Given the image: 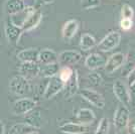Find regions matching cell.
Segmentation results:
<instances>
[{
    "label": "cell",
    "instance_id": "6da1fadb",
    "mask_svg": "<svg viewBox=\"0 0 135 134\" xmlns=\"http://www.w3.org/2000/svg\"><path fill=\"white\" fill-rule=\"evenodd\" d=\"M9 89L14 95L26 96L30 92L31 87L29 84V80L21 75L14 76L9 82Z\"/></svg>",
    "mask_w": 135,
    "mask_h": 134
},
{
    "label": "cell",
    "instance_id": "4dcf8cb0",
    "mask_svg": "<svg viewBox=\"0 0 135 134\" xmlns=\"http://www.w3.org/2000/svg\"><path fill=\"white\" fill-rule=\"evenodd\" d=\"M133 19H128V18H121L120 19V27L124 31H128L133 27Z\"/></svg>",
    "mask_w": 135,
    "mask_h": 134
},
{
    "label": "cell",
    "instance_id": "7402d4cb",
    "mask_svg": "<svg viewBox=\"0 0 135 134\" xmlns=\"http://www.w3.org/2000/svg\"><path fill=\"white\" fill-rule=\"evenodd\" d=\"M25 8L23 0H7L4 5L5 12L8 15H14Z\"/></svg>",
    "mask_w": 135,
    "mask_h": 134
},
{
    "label": "cell",
    "instance_id": "4316f807",
    "mask_svg": "<svg viewBox=\"0 0 135 134\" xmlns=\"http://www.w3.org/2000/svg\"><path fill=\"white\" fill-rule=\"evenodd\" d=\"M74 71L70 67H62L60 68V71L57 73V77L64 84H66L68 81L73 76Z\"/></svg>",
    "mask_w": 135,
    "mask_h": 134
},
{
    "label": "cell",
    "instance_id": "f1b7e54d",
    "mask_svg": "<svg viewBox=\"0 0 135 134\" xmlns=\"http://www.w3.org/2000/svg\"><path fill=\"white\" fill-rule=\"evenodd\" d=\"M87 80H88L89 84L92 85V86H99V85L102 84V81H103L102 76L97 72H91V73L88 74Z\"/></svg>",
    "mask_w": 135,
    "mask_h": 134
},
{
    "label": "cell",
    "instance_id": "8fae6325",
    "mask_svg": "<svg viewBox=\"0 0 135 134\" xmlns=\"http://www.w3.org/2000/svg\"><path fill=\"white\" fill-rule=\"evenodd\" d=\"M4 32H5L6 39L10 44H17L20 36H21V34H22L23 30L20 26H17L15 24H13L9 20L8 22L5 23Z\"/></svg>",
    "mask_w": 135,
    "mask_h": 134
},
{
    "label": "cell",
    "instance_id": "d4e9b609",
    "mask_svg": "<svg viewBox=\"0 0 135 134\" xmlns=\"http://www.w3.org/2000/svg\"><path fill=\"white\" fill-rule=\"evenodd\" d=\"M32 127H30L26 123H16L12 125L11 128L9 129L8 134H27L28 132L32 131Z\"/></svg>",
    "mask_w": 135,
    "mask_h": 134
},
{
    "label": "cell",
    "instance_id": "484cf974",
    "mask_svg": "<svg viewBox=\"0 0 135 134\" xmlns=\"http://www.w3.org/2000/svg\"><path fill=\"white\" fill-rule=\"evenodd\" d=\"M110 131V122L106 117H102L97 125L95 130V134H109Z\"/></svg>",
    "mask_w": 135,
    "mask_h": 134
},
{
    "label": "cell",
    "instance_id": "836d02e7",
    "mask_svg": "<svg viewBox=\"0 0 135 134\" xmlns=\"http://www.w3.org/2000/svg\"><path fill=\"white\" fill-rule=\"evenodd\" d=\"M35 1H36V3L41 5V4H50L51 2H54L55 0H35Z\"/></svg>",
    "mask_w": 135,
    "mask_h": 134
},
{
    "label": "cell",
    "instance_id": "277c9868",
    "mask_svg": "<svg viewBox=\"0 0 135 134\" xmlns=\"http://www.w3.org/2000/svg\"><path fill=\"white\" fill-rule=\"evenodd\" d=\"M130 119V111L128 107L124 105H119L116 109L113 116V123L114 127L117 131H122L126 129V126L128 124V121Z\"/></svg>",
    "mask_w": 135,
    "mask_h": 134
},
{
    "label": "cell",
    "instance_id": "7a4b0ae2",
    "mask_svg": "<svg viewBox=\"0 0 135 134\" xmlns=\"http://www.w3.org/2000/svg\"><path fill=\"white\" fill-rule=\"evenodd\" d=\"M120 41H121V34L117 30L110 31L98 44V50L103 52L111 51L120 45Z\"/></svg>",
    "mask_w": 135,
    "mask_h": 134
},
{
    "label": "cell",
    "instance_id": "7c38bea8",
    "mask_svg": "<svg viewBox=\"0 0 135 134\" xmlns=\"http://www.w3.org/2000/svg\"><path fill=\"white\" fill-rule=\"evenodd\" d=\"M80 28V22L77 19H70L65 22L62 28V36L65 41H69L77 34Z\"/></svg>",
    "mask_w": 135,
    "mask_h": 134
},
{
    "label": "cell",
    "instance_id": "3957f363",
    "mask_svg": "<svg viewBox=\"0 0 135 134\" xmlns=\"http://www.w3.org/2000/svg\"><path fill=\"white\" fill-rule=\"evenodd\" d=\"M113 93L117 100L124 106L128 107L132 101L131 93L129 91V87L122 81H115L113 84Z\"/></svg>",
    "mask_w": 135,
    "mask_h": 134
},
{
    "label": "cell",
    "instance_id": "5bb4252c",
    "mask_svg": "<svg viewBox=\"0 0 135 134\" xmlns=\"http://www.w3.org/2000/svg\"><path fill=\"white\" fill-rule=\"evenodd\" d=\"M42 19V13L40 9H35L29 16L26 18V20L24 21L22 25V30L23 31H30L34 28H36L38 26V24L40 23Z\"/></svg>",
    "mask_w": 135,
    "mask_h": 134
},
{
    "label": "cell",
    "instance_id": "8992f818",
    "mask_svg": "<svg viewBox=\"0 0 135 134\" xmlns=\"http://www.w3.org/2000/svg\"><path fill=\"white\" fill-rule=\"evenodd\" d=\"M36 106V101L32 98H20L16 100L12 105V112L15 115H25L26 113L33 110Z\"/></svg>",
    "mask_w": 135,
    "mask_h": 134
},
{
    "label": "cell",
    "instance_id": "ac0fdd59",
    "mask_svg": "<svg viewBox=\"0 0 135 134\" xmlns=\"http://www.w3.org/2000/svg\"><path fill=\"white\" fill-rule=\"evenodd\" d=\"M38 55H40V49L37 47H29L25 50H20L17 54V59L20 61H34L38 63Z\"/></svg>",
    "mask_w": 135,
    "mask_h": 134
},
{
    "label": "cell",
    "instance_id": "9c48e42d",
    "mask_svg": "<svg viewBox=\"0 0 135 134\" xmlns=\"http://www.w3.org/2000/svg\"><path fill=\"white\" fill-rule=\"evenodd\" d=\"M64 87H65V84L60 80V78L57 77V75L55 76V77L50 78V81L47 82V85H46L45 92H44L45 99L50 100L51 98H54L60 92H62V90H64Z\"/></svg>",
    "mask_w": 135,
    "mask_h": 134
},
{
    "label": "cell",
    "instance_id": "cb8c5ba5",
    "mask_svg": "<svg viewBox=\"0 0 135 134\" xmlns=\"http://www.w3.org/2000/svg\"><path fill=\"white\" fill-rule=\"evenodd\" d=\"M96 45V39L90 34H83L80 39V47L82 50H90Z\"/></svg>",
    "mask_w": 135,
    "mask_h": 134
},
{
    "label": "cell",
    "instance_id": "52a82bcc",
    "mask_svg": "<svg viewBox=\"0 0 135 134\" xmlns=\"http://www.w3.org/2000/svg\"><path fill=\"white\" fill-rule=\"evenodd\" d=\"M126 61V56L123 52H115L108 58V60L105 61L104 69L105 72L107 74H113L115 73L117 70H119L121 67H123Z\"/></svg>",
    "mask_w": 135,
    "mask_h": 134
},
{
    "label": "cell",
    "instance_id": "4fadbf2b",
    "mask_svg": "<svg viewBox=\"0 0 135 134\" xmlns=\"http://www.w3.org/2000/svg\"><path fill=\"white\" fill-rule=\"evenodd\" d=\"M79 89H80L79 75H78L77 71H74L73 76L65 84V87H64V90H65V98L69 99V98L74 97V96L79 92Z\"/></svg>",
    "mask_w": 135,
    "mask_h": 134
},
{
    "label": "cell",
    "instance_id": "1f68e13d",
    "mask_svg": "<svg viewBox=\"0 0 135 134\" xmlns=\"http://www.w3.org/2000/svg\"><path fill=\"white\" fill-rule=\"evenodd\" d=\"M126 132L127 134H135V116L129 119L126 126Z\"/></svg>",
    "mask_w": 135,
    "mask_h": 134
},
{
    "label": "cell",
    "instance_id": "ffe728a7",
    "mask_svg": "<svg viewBox=\"0 0 135 134\" xmlns=\"http://www.w3.org/2000/svg\"><path fill=\"white\" fill-rule=\"evenodd\" d=\"M37 61L40 65H47V64L57 63V54L54 50L49 49V47L40 50Z\"/></svg>",
    "mask_w": 135,
    "mask_h": 134
},
{
    "label": "cell",
    "instance_id": "d590c367",
    "mask_svg": "<svg viewBox=\"0 0 135 134\" xmlns=\"http://www.w3.org/2000/svg\"><path fill=\"white\" fill-rule=\"evenodd\" d=\"M27 134H40V133H38L37 131H33V130H32V131H30V132H28Z\"/></svg>",
    "mask_w": 135,
    "mask_h": 134
},
{
    "label": "cell",
    "instance_id": "5b68a950",
    "mask_svg": "<svg viewBox=\"0 0 135 134\" xmlns=\"http://www.w3.org/2000/svg\"><path fill=\"white\" fill-rule=\"evenodd\" d=\"M80 96L85 99L88 103H90L91 105H93L96 108L103 109L105 107V99L102 94L99 92H97L94 89H89V88H85L80 91Z\"/></svg>",
    "mask_w": 135,
    "mask_h": 134
},
{
    "label": "cell",
    "instance_id": "f546056e",
    "mask_svg": "<svg viewBox=\"0 0 135 134\" xmlns=\"http://www.w3.org/2000/svg\"><path fill=\"white\" fill-rule=\"evenodd\" d=\"M133 17H134V10L132 6L129 4H124L121 8V18L133 19Z\"/></svg>",
    "mask_w": 135,
    "mask_h": 134
},
{
    "label": "cell",
    "instance_id": "d6a6232c",
    "mask_svg": "<svg viewBox=\"0 0 135 134\" xmlns=\"http://www.w3.org/2000/svg\"><path fill=\"white\" fill-rule=\"evenodd\" d=\"M127 84L129 88H133L135 86V68L130 71L127 76Z\"/></svg>",
    "mask_w": 135,
    "mask_h": 134
},
{
    "label": "cell",
    "instance_id": "44dd1931",
    "mask_svg": "<svg viewBox=\"0 0 135 134\" xmlns=\"http://www.w3.org/2000/svg\"><path fill=\"white\" fill-rule=\"evenodd\" d=\"M25 123L32 128L38 129L42 125V117L38 110H31L25 114Z\"/></svg>",
    "mask_w": 135,
    "mask_h": 134
},
{
    "label": "cell",
    "instance_id": "2e32d148",
    "mask_svg": "<svg viewBox=\"0 0 135 134\" xmlns=\"http://www.w3.org/2000/svg\"><path fill=\"white\" fill-rule=\"evenodd\" d=\"M60 130L67 134H84L88 131L87 127L81 123L67 122L60 126Z\"/></svg>",
    "mask_w": 135,
    "mask_h": 134
},
{
    "label": "cell",
    "instance_id": "e0dca14e",
    "mask_svg": "<svg viewBox=\"0 0 135 134\" xmlns=\"http://www.w3.org/2000/svg\"><path fill=\"white\" fill-rule=\"evenodd\" d=\"M76 117L78 122L87 126L94 123V121L96 120V114L93 110H91L89 108H81L77 113Z\"/></svg>",
    "mask_w": 135,
    "mask_h": 134
},
{
    "label": "cell",
    "instance_id": "603a6c76",
    "mask_svg": "<svg viewBox=\"0 0 135 134\" xmlns=\"http://www.w3.org/2000/svg\"><path fill=\"white\" fill-rule=\"evenodd\" d=\"M60 71V64L59 63H52L47 65H40V75L42 78H51L57 75Z\"/></svg>",
    "mask_w": 135,
    "mask_h": 134
},
{
    "label": "cell",
    "instance_id": "d6986e66",
    "mask_svg": "<svg viewBox=\"0 0 135 134\" xmlns=\"http://www.w3.org/2000/svg\"><path fill=\"white\" fill-rule=\"evenodd\" d=\"M35 9H36V8H34L32 6H25V8H24L23 10H21L20 12H18V13L14 14V15H10V19H9V20H10V22H12L13 24L22 27L23 23L26 20V18H27Z\"/></svg>",
    "mask_w": 135,
    "mask_h": 134
},
{
    "label": "cell",
    "instance_id": "30bf717a",
    "mask_svg": "<svg viewBox=\"0 0 135 134\" xmlns=\"http://www.w3.org/2000/svg\"><path fill=\"white\" fill-rule=\"evenodd\" d=\"M40 65L34 61H21V65L18 67V72L27 80L37 77L40 75Z\"/></svg>",
    "mask_w": 135,
    "mask_h": 134
},
{
    "label": "cell",
    "instance_id": "e575fe53",
    "mask_svg": "<svg viewBox=\"0 0 135 134\" xmlns=\"http://www.w3.org/2000/svg\"><path fill=\"white\" fill-rule=\"evenodd\" d=\"M5 131V127H4V124L0 121V134H4Z\"/></svg>",
    "mask_w": 135,
    "mask_h": 134
},
{
    "label": "cell",
    "instance_id": "83f0119b",
    "mask_svg": "<svg viewBox=\"0 0 135 134\" xmlns=\"http://www.w3.org/2000/svg\"><path fill=\"white\" fill-rule=\"evenodd\" d=\"M101 4V0H81L80 6L83 10H90L97 8Z\"/></svg>",
    "mask_w": 135,
    "mask_h": 134
},
{
    "label": "cell",
    "instance_id": "9a60e30c",
    "mask_svg": "<svg viewBox=\"0 0 135 134\" xmlns=\"http://www.w3.org/2000/svg\"><path fill=\"white\" fill-rule=\"evenodd\" d=\"M105 61H106L104 60V58L101 55L94 52V54H91V55H89L86 58L85 66H86V68H88L90 71H95L97 69L104 67Z\"/></svg>",
    "mask_w": 135,
    "mask_h": 134
},
{
    "label": "cell",
    "instance_id": "ba28073f",
    "mask_svg": "<svg viewBox=\"0 0 135 134\" xmlns=\"http://www.w3.org/2000/svg\"><path fill=\"white\" fill-rule=\"evenodd\" d=\"M82 59V55L74 50H67L57 55V63L62 67H70L78 64Z\"/></svg>",
    "mask_w": 135,
    "mask_h": 134
}]
</instances>
